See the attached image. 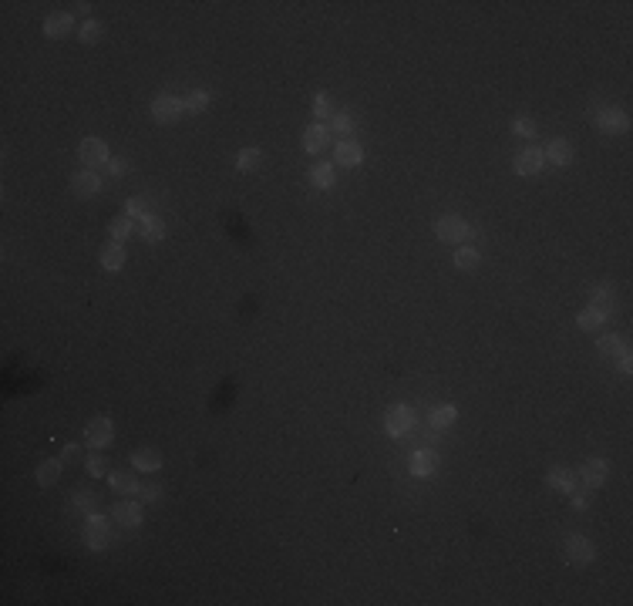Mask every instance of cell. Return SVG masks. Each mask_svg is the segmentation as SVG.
<instances>
[{
    "label": "cell",
    "instance_id": "6",
    "mask_svg": "<svg viewBox=\"0 0 633 606\" xmlns=\"http://www.w3.org/2000/svg\"><path fill=\"white\" fill-rule=\"evenodd\" d=\"M77 158H81V165H88V169H101V165L112 162L108 145H105L101 138H84V142L77 145Z\"/></svg>",
    "mask_w": 633,
    "mask_h": 606
},
{
    "label": "cell",
    "instance_id": "21",
    "mask_svg": "<svg viewBox=\"0 0 633 606\" xmlns=\"http://www.w3.org/2000/svg\"><path fill=\"white\" fill-rule=\"evenodd\" d=\"M121 266H125V246L115 243V239H112V243H105V246H101V269L118 273Z\"/></svg>",
    "mask_w": 633,
    "mask_h": 606
},
{
    "label": "cell",
    "instance_id": "16",
    "mask_svg": "<svg viewBox=\"0 0 633 606\" xmlns=\"http://www.w3.org/2000/svg\"><path fill=\"white\" fill-rule=\"evenodd\" d=\"M590 306L603 310V313L610 317L613 306H616V286L613 283H596L593 290H590Z\"/></svg>",
    "mask_w": 633,
    "mask_h": 606
},
{
    "label": "cell",
    "instance_id": "33",
    "mask_svg": "<svg viewBox=\"0 0 633 606\" xmlns=\"http://www.w3.org/2000/svg\"><path fill=\"white\" fill-rule=\"evenodd\" d=\"M101 34H105V27H101L98 20H84L81 31H77V40H81V44H98Z\"/></svg>",
    "mask_w": 633,
    "mask_h": 606
},
{
    "label": "cell",
    "instance_id": "31",
    "mask_svg": "<svg viewBox=\"0 0 633 606\" xmlns=\"http://www.w3.org/2000/svg\"><path fill=\"white\" fill-rule=\"evenodd\" d=\"M260 162H263V152L260 149H243L236 155V169L239 172H256L260 169Z\"/></svg>",
    "mask_w": 633,
    "mask_h": 606
},
{
    "label": "cell",
    "instance_id": "15",
    "mask_svg": "<svg viewBox=\"0 0 633 606\" xmlns=\"http://www.w3.org/2000/svg\"><path fill=\"white\" fill-rule=\"evenodd\" d=\"M330 145V128L320 125V121H313L307 132H304V152L307 155H317V152H324Z\"/></svg>",
    "mask_w": 633,
    "mask_h": 606
},
{
    "label": "cell",
    "instance_id": "37",
    "mask_svg": "<svg viewBox=\"0 0 633 606\" xmlns=\"http://www.w3.org/2000/svg\"><path fill=\"white\" fill-rule=\"evenodd\" d=\"M512 132L522 135V138H533V135H536V121H529V118H516V121H512Z\"/></svg>",
    "mask_w": 633,
    "mask_h": 606
},
{
    "label": "cell",
    "instance_id": "41",
    "mask_svg": "<svg viewBox=\"0 0 633 606\" xmlns=\"http://www.w3.org/2000/svg\"><path fill=\"white\" fill-rule=\"evenodd\" d=\"M569 502H573V509H586L590 505V495H583V492H569Z\"/></svg>",
    "mask_w": 633,
    "mask_h": 606
},
{
    "label": "cell",
    "instance_id": "30",
    "mask_svg": "<svg viewBox=\"0 0 633 606\" xmlns=\"http://www.w3.org/2000/svg\"><path fill=\"white\" fill-rule=\"evenodd\" d=\"M310 182H313V189H330L334 186V165H327V162L313 165L310 169Z\"/></svg>",
    "mask_w": 633,
    "mask_h": 606
},
{
    "label": "cell",
    "instance_id": "8",
    "mask_svg": "<svg viewBox=\"0 0 633 606\" xmlns=\"http://www.w3.org/2000/svg\"><path fill=\"white\" fill-rule=\"evenodd\" d=\"M593 121H596V128L606 135H623L630 128V118H627L623 108H600V114H596Z\"/></svg>",
    "mask_w": 633,
    "mask_h": 606
},
{
    "label": "cell",
    "instance_id": "42",
    "mask_svg": "<svg viewBox=\"0 0 633 606\" xmlns=\"http://www.w3.org/2000/svg\"><path fill=\"white\" fill-rule=\"evenodd\" d=\"M77 454H81V448H77V445H64V452H61V461H77Z\"/></svg>",
    "mask_w": 633,
    "mask_h": 606
},
{
    "label": "cell",
    "instance_id": "40",
    "mask_svg": "<svg viewBox=\"0 0 633 606\" xmlns=\"http://www.w3.org/2000/svg\"><path fill=\"white\" fill-rule=\"evenodd\" d=\"M138 495H142V502H155V498H158V495H162V489H158V485H142V489H138Z\"/></svg>",
    "mask_w": 633,
    "mask_h": 606
},
{
    "label": "cell",
    "instance_id": "18",
    "mask_svg": "<svg viewBox=\"0 0 633 606\" xmlns=\"http://www.w3.org/2000/svg\"><path fill=\"white\" fill-rule=\"evenodd\" d=\"M112 515H115L121 526H128V529H138L142 526V505L138 502H115L112 505Z\"/></svg>",
    "mask_w": 633,
    "mask_h": 606
},
{
    "label": "cell",
    "instance_id": "39",
    "mask_svg": "<svg viewBox=\"0 0 633 606\" xmlns=\"http://www.w3.org/2000/svg\"><path fill=\"white\" fill-rule=\"evenodd\" d=\"M327 114H330V98L317 95L313 98V118H327Z\"/></svg>",
    "mask_w": 633,
    "mask_h": 606
},
{
    "label": "cell",
    "instance_id": "32",
    "mask_svg": "<svg viewBox=\"0 0 633 606\" xmlns=\"http://www.w3.org/2000/svg\"><path fill=\"white\" fill-rule=\"evenodd\" d=\"M182 105H186V114H199L209 108V91H192V95L182 98Z\"/></svg>",
    "mask_w": 633,
    "mask_h": 606
},
{
    "label": "cell",
    "instance_id": "34",
    "mask_svg": "<svg viewBox=\"0 0 633 606\" xmlns=\"http://www.w3.org/2000/svg\"><path fill=\"white\" fill-rule=\"evenodd\" d=\"M84 468H88V475H91V478H101V475H108V458H105L101 452H95L91 458H88V461H84Z\"/></svg>",
    "mask_w": 633,
    "mask_h": 606
},
{
    "label": "cell",
    "instance_id": "4",
    "mask_svg": "<svg viewBox=\"0 0 633 606\" xmlns=\"http://www.w3.org/2000/svg\"><path fill=\"white\" fill-rule=\"evenodd\" d=\"M84 542H88V549H105L112 542L108 519H101L98 512H88V519H84Z\"/></svg>",
    "mask_w": 633,
    "mask_h": 606
},
{
    "label": "cell",
    "instance_id": "43",
    "mask_svg": "<svg viewBox=\"0 0 633 606\" xmlns=\"http://www.w3.org/2000/svg\"><path fill=\"white\" fill-rule=\"evenodd\" d=\"M108 169H112V175H125L128 162H125V158H112V162H108Z\"/></svg>",
    "mask_w": 633,
    "mask_h": 606
},
{
    "label": "cell",
    "instance_id": "9",
    "mask_svg": "<svg viewBox=\"0 0 633 606\" xmlns=\"http://www.w3.org/2000/svg\"><path fill=\"white\" fill-rule=\"evenodd\" d=\"M606 475H610L606 458H586V461L579 465V482H583L586 489H600V485L606 482Z\"/></svg>",
    "mask_w": 633,
    "mask_h": 606
},
{
    "label": "cell",
    "instance_id": "24",
    "mask_svg": "<svg viewBox=\"0 0 633 606\" xmlns=\"http://www.w3.org/2000/svg\"><path fill=\"white\" fill-rule=\"evenodd\" d=\"M546 482H549V489H556V492H563V495L576 492V475L566 472V468H553V472L546 475Z\"/></svg>",
    "mask_w": 633,
    "mask_h": 606
},
{
    "label": "cell",
    "instance_id": "35",
    "mask_svg": "<svg viewBox=\"0 0 633 606\" xmlns=\"http://www.w3.org/2000/svg\"><path fill=\"white\" fill-rule=\"evenodd\" d=\"M71 505L81 509V512H95V495L88 492V489H77L75 498H71Z\"/></svg>",
    "mask_w": 633,
    "mask_h": 606
},
{
    "label": "cell",
    "instance_id": "29",
    "mask_svg": "<svg viewBox=\"0 0 633 606\" xmlns=\"http://www.w3.org/2000/svg\"><path fill=\"white\" fill-rule=\"evenodd\" d=\"M479 263H482V253L475 246H465V243H461V246L455 249V269H475Z\"/></svg>",
    "mask_w": 633,
    "mask_h": 606
},
{
    "label": "cell",
    "instance_id": "44",
    "mask_svg": "<svg viewBox=\"0 0 633 606\" xmlns=\"http://www.w3.org/2000/svg\"><path fill=\"white\" fill-rule=\"evenodd\" d=\"M616 360H620V371H623V374H630V371H633V364H630V350H627V354H620Z\"/></svg>",
    "mask_w": 633,
    "mask_h": 606
},
{
    "label": "cell",
    "instance_id": "17",
    "mask_svg": "<svg viewBox=\"0 0 633 606\" xmlns=\"http://www.w3.org/2000/svg\"><path fill=\"white\" fill-rule=\"evenodd\" d=\"M542 158H549L553 165L566 169V165L573 162V145H569V138H553V142H549V149L542 152Z\"/></svg>",
    "mask_w": 633,
    "mask_h": 606
},
{
    "label": "cell",
    "instance_id": "2",
    "mask_svg": "<svg viewBox=\"0 0 633 606\" xmlns=\"http://www.w3.org/2000/svg\"><path fill=\"white\" fill-rule=\"evenodd\" d=\"M84 441H88V448H95V452H101V448H108L112 441H115V424H112V417H91L88 424H84Z\"/></svg>",
    "mask_w": 633,
    "mask_h": 606
},
{
    "label": "cell",
    "instance_id": "12",
    "mask_svg": "<svg viewBox=\"0 0 633 606\" xmlns=\"http://www.w3.org/2000/svg\"><path fill=\"white\" fill-rule=\"evenodd\" d=\"M334 162L344 165V169H354V165L364 162V149H361L354 138H341V142L334 145Z\"/></svg>",
    "mask_w": 633,
    "mask_h": 606
},
{
    "label": "cell",
    "instance_id": "19",
    "mask_svg": "<svg viewBox=\"0 0 633 606\" xmlns=\"http://www.w3.org/2000/svg\"><path fill=\"white\" fill-rule=\"evenodd\" d=\"M132 468L135 472H158V468H162V454L155 452V448H135Z\"/></svg>",
    "mask_w": 633,
    "mask_h": 606
},
{
    "label": "cell",
    "instance_id": "28",
    "mask_svg": "<svg viewBox=\"0 0 633 606\" xmlns=\"http://www.w3.org/2000/svg\"><path fill=\"white\" fill-rule=\"evenodd\" d=\"M596 350H600L603 357H620V354H627V343L620 341L616 334H603V337L596 341Z\"/></svg>",
    "mask_w": 633,
    "mask_h": 606
},
{
    "label": "cell",
    "instance_id": "11",
    "mask_svg": "<svg viewBox=\"0 0 633 606\" xmlns=\"http://www.w3.org/2000/svg\"><path fill=\"white\" fill-rule=\"evenodd\" d=\"M542 149H536V145H529V149H519L516 158H512V169H516V175H536L539 169H542Z\"/></svg>",
    "mask_w": 633,
    "mask_h": 606
},
{
    "label": "cell",
    "instance_id": "13",
    "mask_svg": "<svg viewBox=\"0 0 633 606\" xmlns=\"http://www.w3.org/2000/svg\"><path fill=\"white\" fill-rule=\"evenodd\" d=\"M101 189V175H98L95 169H81L71 175V192L75 195H81V199H88V195H95V192Z\"/></svg>",
    "mask_w": 633,
    "mask_h": 606
},
{
    "label": "cell",
    "instance_id": "22",
    "mask_svg": "<svg viewBox=\"0 0 633 606\" xmlns=\"http://www.w3.org/2000/svg\"><path fill=\"white\" fill-rule=\"evenodd\" d=\"M138 232H142V239H145V243H158V239L165 236V223H162L158 216L149 212V216H142V219H138Z\"/></svg>",
    "mask_w": 633,
    "mask_h": 606
},
{
    "label": "cell",
    "instance_id": "36",
    "mask_svg": "<svg viewBox=\"0 0 633 606\" xmlns=\"http://www.w3.org/2000/svg\"><path fill=\"white\" fill-rule=\"evenodd\" d=\"M125 216H132V219H142V216H149V199H128V206H125Z\"/></svg>",
    "mask_w": 633,
    "mask_h": 606
},
{
    "label": "cell",
    "instance_id": "1",
    "mask_svg": "<svg viewBox=\"0 0 633 606\" xmlns=\"http://www.w3.org/2000/svg\"><path fill=\"white\" fill-rule=\"evenodd\" d=\"M435 236L442 243H465V239H475V229L468 226L461 216L448 212V216H438L435 219Z\"/></svg>",
    "mask_w": 633,
    "mask_h": 606
},
{
    "label": "cell",
    "instance_id": "27",
    "mask_svg": "<svg viewBox=\"0 0 633 606\" xmlns=\"http://www.w3.org/2000/svg\"><path fill=\"white\" fill-rule=\"evenodd\" d=\"M132 229H135V219H132V216H115V219L108 223V236H112L115 243H125V239L132 236Z\"/></svg>",
    "mask_w": 633,
    "mask_h": 606
},
{
    "label": "cell",
    "instance_id": "14",
    "mask_svg": "<svg viewBox=\"0 0 633 606\" xmlns=\"http://www.w3.org/2000/svg\"><path fill=\"white\" fill-rule=\"evenodd\" d=\"M438 468V454L431 452V448H418V452L411 454V468L408 472L415 475V478H428V475H435Z\"/></svg>",
    "mask_w": 633,
    "mask_h": 606
},
{
    "label": "cell",
    "instance_id": "23",
    "mask_svg": "<svg viewBox=\"0 0 633 606\" xmlns=\"http://www.w3.org/2000/svg\"><path fill=\"white\" fill-rule=\"evenodd\" d=\"M61 458H47V461H40L38 465V485L40 489H51V485H58V478H61Z\"/></svg>",
    "mask_w": 633,
    "mask_h": 606
},
{
    "label": "cell",
    "instance_id": "20",
    "mask_svg": "<svg viewBox=\"0 0 633 606\" xmlns=\"http://www.w3.org/2000/svg\"><path fill=\"white\" fill-rule=\"evenodd\" d=\"M455 417H459V408H455V404H438V408L428 411V424H431L435 431H445V428L455 424Z\"/></svg>",
    "mask_w": 633,
    "mask_h": 606
},
{
    "label": "cell",
    "instance_id": "7",
    "mask_svg": "<svg viewBox=\"0 0 633 606\" xmlns=\"http://www.w3.org/2000/svg\"><path fill=\"white\" fill-rule=\"evenodd\" d=\"M563 552H566V559L576 563V566H586V563H593V542L586 539V535H566V542H563Z\"/></svg>",
    "mask_w": 633,
    "mask_h": 606
},
{
    "label": "cell",
    "instance_id": "38",
    "mask_svg": "<svg viewBox=\"0 0 633 606\" xmlns=\"http://www.w3.org/2000/svg\"><path fill=\"white\" fill-rule=\"evenodd\" d=\"M334 132L344 135V138L350 135V114H347V112H337V114H334Z\"/></svg>",
    "mask_w": 633,
    "mask_h": 606
},
{
    "label": "cell",
    "instance_id": "3",
    "mask_svg": "<svg viewBox=\"0 0 633 606\" xmlns=\"http://www.w3.org/2000/svg\"><path fill=\"white\" fill-rule=\"evenodd\" d=\"M411 424H415V411L408 408V404H394V408H387V415H384V431L391 438H404L411 431Z\"/></svg>",
    "mask_w": 633,
    "mask_h": 606
},
{
    "label": "cell",
    "instance_id": "10",
    "mask_svg": "<svg viewBox=\"0 0 633 606\" xmlns=\"http://www.w3.org/2000/svg\"><path fill=\"white\" fill-rule=\"evenodd\" d=\"M71 31H75V14H68V10H54V14L44 17V34L51 40L68 38Z\"/></svg>",
    "mask_w": 633,
    "mask_h": 606
},
{
    "label": "cell",
    "instance_id": "25",
    "mask_svg": "<svg viewBox=\"0 0 633 606\" xmlns=\"http://www.w3.org/2000/svg\"><path fill=\"white\" fill-rule=\"evenodd\" d=\"M576 323H579V330L593 334V330H600V327L606 323V313H603V310H596V306H586V310H579Z\"/></svg>",
    "mask_w": 633,
    "mask_h": 606
},
{
    "label": "cell",
    "instance_id": "5",
    "mask_svg": "<svg viewBox=\"0 0 633 606\" xmlns=\"http://www.w3.org/2000/svg\"><path fill=\"white\" fill-rule=\"evenodd\" d=\"M186 114V105H182V98L175 95H158L152 101V118L158 121V125H172V121H179Z\"/></svg>",
    "mask_w": 633,
    "mask_h": 606
},
{
    "label": "cell",
    "instance_id": "26",
    "mask_svg": "<svg viewBox=\"0 0 633 606\" xmlns=\"http://www.w3.org/2000/svg\"><path fill=\"white\" fill-rule=\"evenodd\" d=\"M108 482H112V492H125V495H132V492L142 489L138 478H135V472H108Z\"/></svg>",
    "mask_w": 633,
    "mask_h": 606
}]
</instances>
